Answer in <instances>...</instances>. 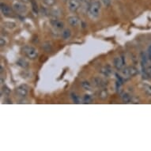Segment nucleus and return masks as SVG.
Masks as SVG:
<instances>
[{
    "instance_id": "1",
    "label": "nucleus",
    "mask_w": 151,
    "mask_h": 151,
    "mask_svg": "<svg viewBox=\"0 0 151 151\" xmlns=\"http://www.w3.org/2000/svg\"><path fill=\"white\" fill-rule=\"evenodd\" d=\"M89 16L93 18H97L100 14V10H101V5L99 1H94L92 3L89 5Z\"/></svg>"
},
{
    "instance_id": "2",
    "label": "nucleus",
    "mask_w": 151,
    "mask_h": 151,
    "mask_svg": "<svg viewBox=\"0 0 151 151\" xmlns=\"http://www.w3.org/2000/svg\"><path fill=\"white\" fill-rule=\"evenodd\" d=\"M22 51L25 56L30 59H35L38 56V51L33 47L29 45H25L24 48H22Z\"/></svg>"
},
{
    "instance_id": "3",
    "label": "nucleus",
    "mask_w": 151,
    "mask_h": 151,
    "mask_svg": "<svg viewBox=\"0 0 151 151\" xmlns=\"http://www.w3.org/2000/svg\"><path fill=\"white\" fill-rule=\"evenodd\" d=\"M138 73L137 68L134 67H127L126 68L123 69L122 71V75L124 78H129L133 76L136 75Z\"/></svg>"
},
{
    "instance_id": "4",
    "label": "nucleus",
    "mask_w": 151,
    "mask_h": 151,
    "mask_svg": "<svg viewBox=\"0 0 151 151\" xmlns=\"http://www.w3.org/2000/svg\"><path fill=\"white\" fill-rule=\"evenodd\" d=\"M12 7H13V10L17 14H24L27 11L26 6L20 2H14Z\"/></svg>"
},
{
    "instance_id": "5",
    "label": "nucleus",
    "mask_w": 151,
    "mask_h": 151,
    "mask_svg": "<svg viewBox=\"0 0 151 151\" xmlns=\"http://www.w3.org/2000/svg\"><path fill=\"white\" fill-rule=\"evenodd\" d=\"M113 64L117 70H123L125 66V59L124 56L116 57L113 60Z\"/></svg>"
},
{
    "instance_id": "6",
    "label": "nucleus",
    "mask_w": 151,
    "mask_h": 151,
    "mask_svg": "<svg viewBox=\"0 0 151 151\" xmlns=\"http://www.w3.org/2000/svg\"><path fill=\"white\" fill-rule=\"evenodd\" d=\"M80 6H81L80 0H69L68 1L69 10L71 12H76L79 9Z\"/></svg>"
},
{
    "instance_id": "7",
    "label": "nucleus",
    "mask_w": 151,
    "mask_h": 151,
    "mask_svg": "<svg viewBox=\"0 0 151 151\" xmlns=\"http://www.w3.org/2000/svg\"><path fill=\"white\" fill-rule=\"evenodd\" d=\"M1 11L6 17H11L13 16V11L11 7L7 6V4L1 3Z\"/></svg>"
},
{
    "instance_id": "8",
    "label": "nucleus",
    "mask_w": 151,
    "mask_h": 151,
    "mask_svg": "<svg viewBox=\"0 0 151 151\" xmlns=\"http://www.w3.org/2000/svg\"><path fill=\"white\" fill-rule=\"evenodd\" d=\"M28 89H29V88L27 86L25 85H22V86H18L16 89V93L21 97H25L28 94V91H29Z\"/></svg>"
},
{
    "instance_id": "9",
    "label": "nucleus",
    "mask_w": 151,
    "mask_h": 151,
    "mask_svg": "<svg viewBox=\"0 0 151 151\" xmlns=\"http://www.w3.org/2000/svg\"><path fill=\"white\" fill-rule=\"evenodd\" d=\"M51 25L52 26L57 30H62L63 27H64V24L63 22L61 21H59L58 19H54L51 21Z\"/></svg>"
},
{
    "instance_id": "10",
    "label": "nucleus",
    "mask_w": 151,
    "mask_h": 151,
    "mask_svg": "<svg viewBox=\"0 0 151 151\" xmlns=\"http://www.w3.org/2000/svg\"><path fill=\"white\" fill-rule=\"evenodd\" d=\"M68 22L70 25H71L72 27H77L80 24V19L76 16H71L68 17Z\"/></svg>"
},
{
    "instance_id": "11",
    "label": "nucleus",
    "mask_w": 151,
    "mask_h": 151,
    "mask_svg": "<svg viewBox=\"0 0 151 151\" xmlns=\"http://www.w3.org/2000/svg\"><path fill=\"white\" fill-rule=\"evenodd\" d=\"M93 82L95 84V86H99V87H104L105 86H107V82H105L103 78H100L98 77L93 79Z\"/></svg>"
},
{
    "instance_id": "12",
    "label": "nucleus",
    "mask_w": 151,
    "mask_h": 151,
    "mask_svg": "<svg viewBox=\"0 0 151 151\" xmlns=\"http://www.w3.org/2000/svg\"><path fill=\"white\" fill-rule=\"evenodd\" d=\"M100 72L102 73L104 75L109 76L112 74V69L110 68L109 66H105V67H104L103 68H101Z\"/></svg>"
},
{
    "instance_id": "13",
    "label": "nucleus",
    "mask_w": 151,
    "mask_h": 151,
    "mask_svg": "<svg viewBox=\"0 0 151 151\" xmlns=\"http://www.w3.org/2000/svg\"><path fill=\"white\" fill-rule=\"evenodd\" d=\"M17 63L20 66V67H23V68H27L28 67H29V63L26 62L23 59H20L17 62Z\"/></svg>"
},
{
    "instance_id": "14",
    "label": "nucleus",
    "mask_w": 151,
    "mask_h": 151,
    "mask_svg": "<svg viewBox=\"0 0 151 151\" xmlns=\"http://www.w3.org/2000/svg\"><path fill=\"white\" fill-rule=\"evenodd\" d=\"M71 30L68 29H64L62 33V37L63 39H68V38L71 37Z\"/></svg>"
},
{
    "instance_id": "15",
    "label": "nucleus",
    "mask_w": 151,
    "mask_h": 151,
    "mask_svg": "<svg viewBox=\"0 0 151 151\" xmlns=\"http://www.w3.org/2000/svg\"><path fill=\"white\" fill-rule=\"evenodd\" d=\"M144 70L145 73H146V75L148 76V77H150L151 78V65L150 66H146L145 68H143Z\"/></svg>"
},
{
    "instance_id": "16",
    "label": "nucleus",
    "mask_w": 151,
    "mask_h": 151,
    "mask_svg": "<svg viewBox=\"0 0 151 151\" xmlns=\"http://www.w3.org/2000/svg\"><path fill=\"white\" fill-rule=\"evenodd\" d=\"M89 0H80V3H81V6L84 7V8H86V9H89Z\"/></svg>"
},
{
    "instance_id": "17",
    "label": "nucleus",
    "mask_w": 151,
    "mask_h": 151,
    "mask_svg": "<svg viewBox=\"0 0 151 151\" xmlns=\"http://www.w3.org/2000/svg\"><path fill=\"white\" fill-rule=\"evenodd\" d=\"M144 91L149 96H151V86L149 85H145L144 86Z\"/></svg>"
},
{
    "instance_id": "18",
    "label": "nucleus",
    "mask_w": 151,
    "mask_h": 151,
    "mask_svg": "<svg viewBox=\"0 0 151 151\" xmlns=\"http://www.w3.org/2000/svg\"><path fill=\"white\" fill-rule=\"evenodd\" d=\"M82 86L86 90H90L91 89V85H90V83L88 82H83L82 83Z\"/></svg>"
},
{
    "instance_id": "19",
    "label": "nucleus",
    "mask_w": 151,
    "mask_h": 151,
    "mask_svg": "<svg viewBox=\"0 0 151 151\" xmlns=\"http://www.w3.org/2000/svg\"><path fill=\"white\" fill-rule=\"evenodd\" d=\"M31 3H32V7H33V10L36 13H37L38 7H37V3L35 2L34 0H32Z\"/></svg>"
},
{
    "instance_id": "20",
    "label": "nucleus",
    "mask_w": 151,
    "mask_h": 151,
    "mask_svg": "<svg viewBox=\"0 0 151 151\" xmlns=\"http://www.w3.org/2000/svg\"><path fill=\"white\" fill-rule=\"evenodd\" d=\"M108 96V93L106 92V90H101L100 93V97L102 98V99H105Z\"/></svg>"
},
{
    "instance_id": "21",
    "label": "nucleus",
    "mask_w": 151,
    "mask_h": 151,
    "mask_svg": "<svg viewBox=\"0 0 151 151\" xmlns=\"http://www.w3.org/2000/svg\"><path fill=\"white\" fill-rule=\"evenodd\" d=\"M44 2L46 5H48L49 7L53 6L55 3V0H44Z\"/></svg>"
},
{
    "instance_id": "22",
    "label": "nucleus",
    "mask_w": 151,
    "mask_h": 151,
    "mask_svg": "<svg viewBox=\"0 0 151 151\" xmlns=\"http://www.w3.org/2000/svg\"><path fill=\"white\" fill-rule=\"evenodd\" d=\"M130 97L128 96L127 94H124V96H123V100H124L125 102H128V101L130 100Z\"/></svg>"
},
{
    "instance_id": "23",
    "label": "nucleus",
    "mask_w": 151,
    "mask_h": 151,
    "mask_svg": "<svg viewBox=\"0 0 151 151\" xmlns=\"http://www.w3.org/2000/svg\"><path fill=\"white\" fill-rule=\"evenodd\" d=\"M102 2L105 6H108L110 4V0H102Z\"/></svg>"
},
{
    "instance_id": "24",
    "label": "nucleus",
    "mask_w": 151,
    "mask_h": 151,
    "mask_svg": "<svg viewBox=\"0 0 151 151\" xmlns=\"http://www.w3.org/2000/svg\"><path fill=\"white\" fill-rule=\"evenodd\" d=\"M148 54H149V59H150L151 61V46L148 49Z\"/></svg>"
},
{
    "instance_id": "25",
    "label": "nucleus",
    "mask_w": 151,
    "mask_h": 151,
    "mask_svg": "<svg viewBox=\"0 0 151 151\" xmlns=\"http://www.w3.org/2000/svg\"><path fill=\"white\" fill-rule=\"evenodd\" d=\"M5 45V42L3 41V39H1V46H3Z\"/></svg>"
}]
</instances>
